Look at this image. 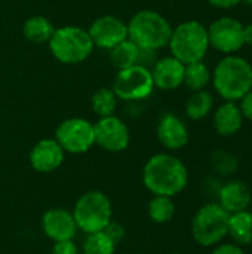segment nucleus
<instances>
[{
    "label": "nucleus",
    "instance_id": "412c9836",
    "mask_svg": "<svg viewBox=\"0 0 252 254\" xmlns=\"http://www.w3.org/2000/svg\"><path fill=\"white\" fill-rule=\"evenodd\" d=\"M175 202L171 196L153 195L147 204L149 219L156 225H166L175 216Z\"/></svg>",
    "mask_w": 252,
    "mask_h": 254
},
{
    "label": "nucleus",
    "instance_id": "f704fd0d",
    "mask_svg": "<svg viewBox=\"0 0 252 254\" xmlns=\"http://www.w3.org/2000/svg\"><path fill=\"white\" fill-rule=\"evenodd\" d=\"M169 254H181V253H169Z\"/></svg>",
    "mask_w": 252,
    "mask_h": 254
},
{
    "label": "nucleus",
    "instance_id": "a211bd4d",
    "mask_svg": "<svg viewBox=\"0 0 252 254\" xmlns=\"http://www.w3.org/2000/svg\"><path fill=\"white\" fill-rule=\"evenodd\" d=\"M244 115L236 101H224L214 112V129L221 137H232L242 129Z\"/></svg>",
    "mask_w": 252,
    "mask_h": 254
},
{
    "label": "nucleus",
    "instance_id": "cd10ccee",
    "mask_svg": "<svg viewBox=\"0 0 252 254\" xmlns=\"http://www.w3.org/2000/svg\"><path fill=\"white\" fill-rule=\"evenodd\" d=\"M104 232L108 235V238H110L116 246L120 244V243L125 240V237H126V231H125L123 225H120V223L116 222V220H111V222L104 228Z\"/></svg>",
    "mask_w": 252,
    "mask_h": 254
},
{
    "label": "nucleus",
    "instance_id": "f03ea898",
    "mask_svg": "<svg viewBox=\"0 0 252 254\" xmlns=\"http://www.w3.org/2000/svg\"><path fill=\"white\" fill-rule=\"evenodd\" d=\"M217 94L226 101H241L252 89L251 63L238 55H226L211 73Z\"/></svg>",
    "mask_w": 252,
    "mask_h": 254
},
{
    "label": "nucleus",
    "instance_id": "7c9ffc66",
    "mask_svg": "<svg viewBox=\"0 0 252 254\" xmlns=\"http://www.w3.org/2000/svg\"><path fill=\"white\" fill-rule=\"evenodd\" d=\"M239 107H241V112H242L244 118L252 122V89L241 100Z\"/></svg>",
    "mask_w": 252,
    "mask_h": 254
},
{
    "label": "nucleus",
    "instance_id": "2eb2a0df",
    "mask_svg": "<svg viewBox=\"0 0 252 254\" xmlns=\"http://www.w3.org/2000/svg\"><path fill=\"white\" fill-rule=\"evenodd\" d=\"M156 135L159 143L171 152L181 150L190 140V132L186 122L174 113H165L159 119Z\"/></svg>",
    "mask_w": 252,
    "mask_h": 254
},
{
    "label": "nucleus",
    "instance_id": "c756f323",
    "mask_svg": "<svg viewBox=\"0 0 252 254\" xmlns=\"http://www.w3.org/2000/svg\"><path fill=\"white\" fill-rule=\"evenodd\" d=\"M209 254H247L244 247L235 244V243H220L218 246L212 247V252Z\"/></svg>",
    "mask_w": 252,
    "mask_h": 254
},
{
    "label": "nucleus",
    "instance_id": "39448f33",
    "mask_svg": "<svg viewBox=\"0 0 252 254\" xmlns=\"http://www.w3.org/2000/svg\"><path fill=\"white\" fill-rule=\"evenodd\" d=\"M168 46L171 55L184 65L202 61L209 49L208 28L196 19L184 21L172 28Z\"/></svg>",
    "mask_w": 252,
    "mask_h": 254
},
{
    "label": "nucleus",
    "instance_id": "1a4fd4ad",
    "mask_svg": "<svg viewBox=\"0 0 252 254\" xmlns=\"http://www.w3.org/2000/svg\"><path fill=\"white\" fill-rule=\"evenodd\" d=\"M55 140L65 153H86L95 144L94 124L83 118H68L58 125L55 131Z\"/></svg>",
    "mask_w": 252,
    "mask_h": 254
},
{
    "label": "nucleus",
    "instance_id": "9d476101",
    "mask_svg": "<svg viewBox=\"0 0 252 254\" xmlns=\"http://www.w3.org/2000/svg\"><path fill=\"white\" fill-rule=\"evenodd\" d=\"M209 46L215 51L233 55L244 48V24L233 16H220L208 27Z\"/></svg>",
    "mask_w": 252,
    "mask_h": 254
},
{
    "label": "nucleus",
    "instance_id": "dca6fc26",
    "mask_svg": "<svg viewBox=\"0 0 252 254\" xmlns=\"http://www.w3.org/2000/svg\"><path fill=\"white\" fill-rule=\"evenodd\" d=\"M217 202L229 213H239L252 207V190L244 180L233 179L221 183L217 192Z\"/></svg>",
    "mask_w": 252,
    "mask_h": 254
},
{
    "label": "nucleus",
    "instance_id": "a878e982",
    "mask_svg": "<svg viewBox=\"0 0 252 254\" xmlns=\"http://www.w3.org/2000/svg\"><path fill=\"white\" fill-rule=\"evenodd\" d=\"M209 164L215 174L220 177H229L235 174L239 168V159L233 153L223 149H217L211 153Z\"/></svg>",
    "mask_w": 252,
    "mask_h": 254
},
{
    "label": "nucleus",
    "instance_id": "6ab92c4d",
    "mask_svg": "<svg viewBox=\"0 0 252 254\" xmlns=\"http://www.w3.org/2000/svg\"><path fill=\"white\" fill-rule=\"evenodd\" d=\"M227 237L232 238V243L248 247L252 244V211L245 210L233 213L229 217V232Z\"/></svg>",
    "mask_w": 252,
    "mask_h": 254
},
{
    "label": "nucleus",
    "instance_id": "f3484780",
    "mask_svg": "<svg viewBox=\"0 0 252 254\" xmlns=\"http://www.w3.org/2000/svg\"><path fill=\"white\" fill-rule=\"evenodd\" d=\"M184 68L186 65L172 55L157 60L150 68L154 88L162 91H174L180 88L184 80Z\"/></svg>",
    "mask_w": 252,
    "mask_h": 254
},
{
    "label": "nucleus",
    "instance_id": "6e6552de",
    "mask_svg": "<svg viewBox=\"0 0 252 254\" xmlns=\"http://www.w3.org/2000/svg\"><path fill=\"white\" fill-rule=\"evenodd\" d=\"M111 89L119 100L123 101H141L151 95L154 89L151 71L143 65H131L117 71L113 80Z\"/></svg>",
    "mask_w": 252,
    "mask_h": 254
},
{
    "label": "nucleus",
    "instance_id": "4468645a",
    "mask_svg": "<svg viewBox=\"0 0 252 254\" xmlns=\"http://www.w3.org/2000/svg\"><path fill=\"white\" fill-rule=\"evenodd\" d=\"M65 158V152L55 138H42L30 150L28 161L31 168L40 174L56 171Z\"/></svg>",
    "mask_w": 252,
    "mask_h": 254
},
{
    "label": "nucleus",
    "instance_id": "bb28decb",
    "mask_svg": "<svg viewBox=\"0 0 252 254\" xmlns=\"http://www.w3.org/2000/svg\"><path fill=\"white\" fill-rule=\"evenodd\" d=\"M116 244L108 238V235L101 232L88 234L83 244H82V253L83 254H114Z\"/></svg>",
    "mask_w": 252,
    "mask_h": 254
},
{
    "label": "nucleus",
    "instance_id": "b1692460",
    "mask_svg": "<svg viewBox=\"0 0 252 254\" xmlns=\"http://www.w3.org/2000/svg\"><path fill=\"white\" fill-rule=\"evenodd\" d=\"M138 52H140V48L132 40L126 39L122 43L116 45L113 49H110V58H111L113 65L117 70H122V68L137 64Z\"/></svg>",
    "mask_w": 252,
    "mask_h": 254
},
{
    "label": "nucleus",
    "instance_id": "7ed1b4c3",
    "mask_svg": "<svg viewBox=\"0 0 252 254\" xmlns=\"http://www.w3.org/2000/svg\"><path fill=\"white\" fill-rule=\"evenodd\" d=\"M172 25L159 12L151 9L138 10L128 22V39L138 48L159 51L168 46Z\"/></svg>",
    "mask_w": 252,
    "mask_h": 254
},
{
    "label": "nucleus",
    "instance_id": "423d86ee",
    "mask_svg": "<svg viewBox=\"0 0 252 254\" xmlns=\"http://www.w3.org/2000/svg\"><path fill=\"white\" fill-rule=\"evenodd\" d=\"M71 214L77 231L88 235L104 231V228L113 220V205L104 192L89 190L77 198Z\"/></svg>",
    "mask_w": 252,
    "mask_h": 254
},
{
    "label": "nucleus",
    "instance_id": "5701e85b",
    "mask_svg": "<svg viewBox=\"0 0 252 254\" xmlns=\"http://www.w3.org/2000/svg\"><path fill=\"white\" fill-rule=\"evenodd\" d=\"M209 82H211V71L203 61L186 64L183 85H186L190 91L195 92V91L205 89Z\"/></svg>",
    "mask_w": 252,
    "mask_h": 254
},
{
    "label": "nucleus",
    "instance_id": "c9c22d12",
    "mask_svg": "<svg viewBox=\"0 0 252 254\" xmlns=\"http://www.w3.org/2000/svg\"><path fill=\"white\" fill-rule=\"evenodd\" d=\"M251 211H252V210H251Z\"/></svg>",
    "mask_w": 252,
    "mask_h": 254
},
{
    "label": "nucleus",
    "instance_id": "72a5a7b5",
    "mask_svg": "<svg viewBox=\"0 0 252 254\" xmlns=\"http://www.w3.org/2000/svg\"><path fill=\"white\" fill-rule=\"evenodd\" d=\"M244 1H247L248 4H251V6H252V0H244Z\"/></svg>",
    "mask_w": 252,
    "mask_h": 254
},
{
    "label": "nucleus",
    "instance_id": "0eeeda50",
    "mask_svg": "<svg viewBox=\"0 0 252 254\" xmlns=\"http://www.w3.org/2000/svg\"><path fill=\"white\" fill-rule=\"evenodd\" d=\"M49 43V51L62 64H79L88 60L94 51V42L88 30L77 25L55 28Z\"/></svg>",
    "mask_w": 252,
    "mask_h": 254
},
{
    "label": "nucleus",
    "instance_id": "aec40b11",
    "mask_svg": "<svg viewBox=\"0 0 252 254\" xmlns=\"http://www.w3.org/2000/svg\"><path fill=\"white\" fill-rule=\"evenodd\" d=\"M53 24L42 15H34L28 18L22 25V34L27 40L33 43H48L53 34Z\"/></svg>",
    "mask_w": 252,
    "mask_h": 254
},
{
    "label": "nucleus",
    "instance_id": "c85d7f7f",
    "mask_svg": "<svg viewBox=\"0 0 252 254\" xmlns=\"http://www.w3.org/2000/svg\"><path fill=\"white\" fill-rule=\"evenodd\" d=\"M50 254H79V247L76 246L73 240L58 241V243H53Z\"/></svg>",
    "mask_w": 252,
    "mask_h": 254
},
{
    "label": "nucleus",
    "instance_id": "4be33fe9",
    "mask_svg": "<svg viewBox=\"0 0 252 254\" xmlns=\"http://www.w3.org/2000/svg\"><path fill=\"white\" fill-rule=\"evenodd\" d=\"M214 109V97L209 91H195L186 103V115L192 121L205 119Z\"/></svg>",
    "mask_w": 252,
    "mask_h": 254
},
{
    "label": "nucleus",
    "instance_id": "9b49d317",
    "mask_svg": "<svg viewBox=\"0 0 252 254\" xmlns=\"http://www.w3.org/2000/svg\"><path fill=\"white\" fill-rule=\"evenodd\" d=\"M95 144L110 153H120L128 149L131 141V132L128 125L117 116L100 118L94 124Z\"/></svg>",
    "mask_w": 252,
    "mask_h": 254
},
{
    "label": "nucleus",
    "instance_id": "393cba45",
    "mask_svg": "<svg viewBox=\"0 0 252 254\" xmlns=\"http://www.w3.org/2000/svg\"><path fill=\"white\" fill-rule=\"evenodd\" d=\"M117 95L114 94V91L111 88H100L94 92L92 98H91V106H92V112L98 116V118H105V116H111L116 112L117 107Z\"/></svg>",
    "mask_w": 252,
    "mask_h": 254
},
{
    "label": "nucleus",
    "instance_id": "ddd939ff",
    "mask_svg": "<svg viewBox=\"0 0 252 254\" xmlns=\"http://www.w3.org/2000/svg\"><path fill=\"white\" fill-rule=\"evenodd\" d=\"M40 225L45 237H48L53 243L73 240L77 234L74 217L67 208L55 207L46 210L42 216Z\"/></svg>",
    "mask_w": 252,
    "mask_h": 254
},
{
    "label": "nucleus",
    "instance_id": "2f4dec72",
    "mask_svg": "<svg viewBox=\"0 0 252 254\" xmlns=\"http://www.w3.org/2000/svg\"><path fill=\"white\" fill-rule=\"evenodd\" d=\"M244 0H208V3L217 9H233Z\"/></svg>",
    "mask_w": 252,
    "mask_h": 254
},
{
    "label": "nucleus",
    "instance_id": "20e7f679",
    "mask_svg": "<svg viewBox=\"0 0 252 254\" xmlns=\"http://www.w3.org/2000/svg\"><path fill=\"white\" fill-rule=\"evenodd\" d=\"M230 214L215 201L198 208L190 222L193 241L205 249H212L227 238Z\"/></svg>",
    "mask_w": 252,
    "mask_h": 254
},
{
    "label": "nucleus",
    "instance_id": "f257e3e1",
    "mask_svg": "<svg viewBox=\"0 0 252 254\" xmlns=\"http://www.w3.org/2000/svg\"><path fill=\"white\" fill-rule=\"evenodd\" d=\"M143 183L151 195L177 196L189 185V170L175 155L162 152L150 156L143 167Z\"/></svg>",
    "mask_w": 252,
    "mask_h": 254
},
{
    "label": "nucleus",
    "instance_id": "473e14b6",
    "mask_svg": "<svg viewBox=\"0 0 252 254\" xmlns=\"http://www.w3.org/2000/svg\"><path fill=\"white\" fill-rule=\"evenodd\" d=\"M244 43L252 46V22L244 25Z\"/></svg>",
    "mask_w": 252,
    "mask_h": 254
},
{
    "label": "nucleus",
    "instance_id": "f8f14e48",
    "mask_svg": "<svg viewBox=\"0 0 252 254\" xmlns=\"http://www.w3.org/2000/svg\"><path fill=\"white\" fill-rule=\"evenodd\" d=\"M88 33L94 46L110 51L128 39V24L114 15H102L91 24Z\"/></svg>",
    "mask_w": 252,
    "mask_h": 254
}]
</instances>
